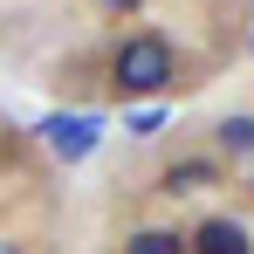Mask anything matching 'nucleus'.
<instances>
[{
	"label": "nucleus",
	"instance_id": "f257e3e1",
	"mask_svg": "<svg viewBox=\"0 0 254 254\" xmlns=\"http://www.w3.org/2000/svg\"><path fill=\"white\" fill-rule=\"evenodd\" d=\"M192 48L165 28H117L103 48L55 62V96H96V103H151L192 89Z\"/></svg>",
	"mask_w": 254,
	"mask_h": 254
},
{
	"label": "nucleus",
	"instance_id": "f03ea898",
	"mask_svg": "<svg viewBox=\"0 0 254 254\" xmlns=\"http://www.w3.org/2000/svg\"><path fill=\"white\" fill-rule=\"evenodd\" d=\"M220 186H234V172L220 165L213 151H172L165 165H158V192H172V199H192V192H220Z\"/></svg>",
	"mask_w": 254,
	"mask_h": 254
},
{
	"label": "nucleus",
	"instance_id": "7ed1b4c3",
	"mask_svg": "<svg viewBox=\"0 0 254 254\" xmlns=\"http://www.w3.org/2000/svg\"><path fill=\"white\" fill-rule=\"evenodd\" d=\"M206 151L227 172H254V110H227V117L206 130Z\"/></svg>",
	"mask_w": 254,
	"mask_h": 254
},
{
	"label": "nucleus",
	"instance_id": "20e7f679",
	"mask_svg": "<svg viewBox=\"0 0 254 254\" xmlns=\"http://www.w3.org/2000/svg\"><path fill=\"white\" fill-rule=\"evenodd\" d=\"M186 254H254V234L234 213H206L199 227H186Z\"/></svg>",
	"mask_w": 254,
	"mask_h": 254
},
{
	"label": "nucleus",
	"instance_id": "39448f33",
	"mask_svg": "<svg viewBox=\"0 0 254 254\" xmlns=\"http://www.w3.org/2000/svg\"><path fill=\"white\" fill-rule=\"evenodd\" d=\"M89 144H96V117H55V124H48V151L69 158V165L89 158Z\"/></svg>",
	"mask_w": 254,
	"mask_h": 254
},
{
	"label": "nucleus",
	"instance_id": "423d86ee",
	"mask_svg": "<svg viewBox=\"0 0 254 254\" xmlns=\"http://www.w3.org/2000/svg\"><path fill=\"white\" fill-rule=\"evenodd\" d=\"M117 254H186V227H130Z\"/></svg>",
	"mask_w": 254,
	"mask_h": 254
},
{
	"label": "nucleus",
	"instance_id": "0eeeda50",
	"mask_svg": "<svg viewBox=\"0 0 254 254\" xmlns=\"http://www.w3.org/2000/svg\"><path fill=\"white\" fill-rule=\"evenodd\" d=\"M144 7H151V0H89V14H96V21H110V28H124V21H137Z\"/></svg>",
	"mask_w": 254,
	"mask_h": 254
},
{
	"label": "nucleus",
	"instance_id": "6e6552de",
	"mask_svg": "<svg viewBox=\"0 0 254 254\" xmlns=\"http://www.w3.org/2000/svg\"><path fill=\"white\" fill-rule=\"evenodd\" d=\"M0 254H28V241H14V234H0Z\"/></svg>",
	"mask_w": 254,
	"mask_h": 254
},
{
	"label": "nucleus",
	"instance_id": "1a4fd4ad",
	"mask_svg": "<svg viewBox=\"0 0 254 254\" xmlns=\"http://www.w3.org/2000/svg\"><path fill=\"white\" fill-rule=\"evenodd\" d=\"M199 7H234V0H199Z\"/></svg>",
	"mask_w": 254,
	"mask_h": 254
}]
</instances>
